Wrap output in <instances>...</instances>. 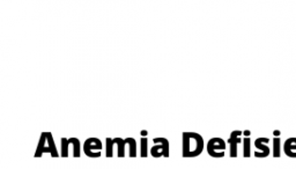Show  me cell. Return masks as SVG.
I'll return each instance as SVG.
<instances>
[{"label": "cell", "mask_w": 296, "mask_h": 169, "mask_svg": "<svg viewBox=\"0 0 296 169\" xmlns=\"http://www.w3.org/2000/svg\"><path fill=\"white\" fill-rule=\"evenodd\" d=\"M183 158H196L204 151V139L197 132H183L182 134Z\"/></svg>", "instance_id": "1"}, {"label": "cell", "mask_w": 296, "mask_h": 169, "mask_svg": "<svg viewBox=\"0 0 296 169\" xmlns=\"http://www.w3.org/2000/svg\"><path fill=\"white\" fill-rule=\"evenodd\" d=\"M153 142L154 145L151 149V154L153 158H169V140L164 137L154 138Z\"/></svg>", "instance_id": "2"}, {"label": "cell", "mask_w": 296, "mask_h": 169, "mask_svg": "<svg viewBox=\"0 0 296 169\" xmlns=\"http://www.w3.org/2000/svg\"><path fill=\"white\" fill-rule=\"evenodd\" d=\"M207 153L213 158H224L225 157V150H226V141L222 138H212L207 142L206 146Z\"/></svg>", "instance_id": "3"}, {"label": "cell", "mask_w": 296, "mask_h": 169, "mask_svg": "<svg viewBox=\"0 0 296 169\" xmlns=\"http://www.w3.org/2000/svg\"><path fill=\"white\" fill-rule=\"evenodd\" d=\"M102 149H103L102 141L95 137L88 138L84 144L85 154L89 158H100L102 155L101 153Z\"/></svg>", "instance_id": "4"}, {"label": "cell", "mask_w": 296, "mask_h": 169, "mask_svg": "<svg viewBox=\"0 0 296 169\" xmlns=\"http://www.w3.org/2000/svg\"><path fill=\"white\" fill-rule=\"evenodd\" d=\"M241 134L242 132L236 130V131H233L230 134L229 138V144H230V157L231 158H236L237 157V145L241 142Z\"/></svg>", "instance_id": "5"}, {"label": "cell", "mask_w": 296, "mask_h": 169, "mask_svg": "<svg viewBox=\"0 0 296 169\" xmlns=\"http://www.w3.org/2000/svg\"><path fill=\"white\" fill-rule=\"evenodd\" d=\"M270 140L268 138H258V139H256L255 141V146L257 149H259L261 151V153H258V152H256L255 153V157L256 158H265L267 157L270 154V149L265 144H267Z\"/></svg>", "instance_id": "6"}, {"label": "cell", "mask_w": 296, "mask_h": 169, "mask_svg": "<svg viewBox=\"0 0 296 169\" xmlns=\"http://www.w3.org/2000/svg\"><path fill=\"white\" fill-rule=\"evenodd\" d=\"M46 141H48V149H49V153L51 154L52 158H58L59 153L57 151V147H56L52 133L51 132H46Z\"/></svg>", "instance_id": "7"}, {"label": "cell", "mask_w": 296, "mask_h": 169, "mask_svg": "<svg viewBox=\"0 0 296 169\" xmlns=\"http://www.w3.org/2000/svg\"><path fill=\"white\" fill-rule=\"evenodd\" d=\"M296 150V138H289L288 140L285 142V153L290 158H296V153L294 151Z\"/></svg>", "instance_id": "8"}, {"label": "cell", "mask_w": 296, "mask_h": 169, "mask_svg": "<svg viewBox=\"0 0 296 169\" xmlns=\"http://www.w3.org/2000/svg\"><path fill=\"white\" fill-rule=\"evenodd\" d=\"M114 141H115V145L117 146V151L118 153L117 155L119 158H124L125 157V146L127 145V138L126 139H122V138H114Z\"/></svg>", "instance_id": "9"}, {"label": "cell", "mask_w": 296, "mask_h": 169, "mask_svg": "<svg viewBox=\"0 0 296 169\" xmlns=\"http://www.w3.org/2000/svg\"><path fill=\"white\" fill-rule=\"evenodd\" d=\"M45 142L46 141V132H43L41 134V138H40V142H38L37 145V149H36V153H35V158H41L43 154H44V150H45Z\"/></svg>", "instance_id": "10"}, {"label": "cell", "mask_w": 296, "mask_h": 169, "mask_svg": "<svg viewBox=\"0 0 296 169\" xmlns=\"http://www.w3.org/2000/svg\"><path fill=\"white\" fill-rule=\"evenodd\" d=\"M70 142L73 145V157L80 158L81 155V142L78 138H70Z\"/></svg>", "instance_id": "11"}, {"label": "cell", "mask_w": 296, "mask_h": 169, "mask_svg": "<svg viewBox=\"0 0 296 169\" xmlns=\"http://www.w3.org/2000/svg\"><path fill=\"white\" fill-rule=\"evenodd\" d=\"M114 146L115 141L111 138H106L105 139V157L106 158H113L114 155Z\"/></svg>", "instance_id": "12"}, {"label": "cell", "mask_w": 296, "mask_h": 169, "mask_svg": "<svg viewBox=\"0 0 296 169\" xmlns=\"http://www.w3.org/2000/svg\"><path fill=\"white\" fill-rule=\"evenodd\" d=\"M140 157L146 158L148 155V139L146 137H141L140 139Z\"/></svg>", "instance_id": "13"}, {"label": "cell", "mask_w": 296, "mask_h": 169, "mask_svg": "<svg viewBox=\"0 0 296 169\" xmlns=\"http://www.w3.org/2000/svg\"><path fill=\"white\" fill-rule=\"evenodd\" d=\"M127 145L130 146V158H136L137 157V141L134 138L128 137L127 138Z\"/></svg>", "instance_id": "14"}, {"label": "cell", "mask_w": 296, "mask_h": 169, "mask_svg": "<svg viewBox=\"0 0 296 169\" xmlns=\"http://www.w3.org/2000/svg\"><path fill=\"white\" fill-rule=\"evenodd\" d=\"M62 141V153L61 155L63 158H67L68 157V145L71 144L70 139H67V138H62L61 139Z\"/></svg>", "instance_id": "15"}, {"label": "cell", "mask_w": 296, "mask_h": 169, "mask_svg": "<svg viewBox=\"0 0 296 169\" xmlns=\"http://www.w3.org/2000/svg\"><path fill=\"white\" fill-rule=\"evenodd\" d=\"M273 157L274 158H279L280 157V139L279 137L274 138L273 139Z\"/></svg>", "instance_id": "16"}, {"label": "cell", "mask_w": 296, "mask_h": 169, "mask_svg": "<svg viewBox=\"0 0 296 169\" xmlns=\"http://www.w3.org/2000/svg\"><path fill=\"white\" fill-rule=\"evenodd\" d=\"M250 138L249 137H246L244 138V140H243V149H244V158H249L250 157Z\"/></svg>", "instance_id": "17"}, {"label": "cell", "mask_w": 296, "mask_h": 169, "mask_svg": "<svg viewBox=\"0 0 296 169\" xmlns=\"http://www.w3.org/2000/svg\"><path fill=\"white\" fill-rule=\"evenodd\" d=\"M140 133H141V137H146L148 134V132L146 131V130H143V131H141Z\"/></svg>", "instance_id": "18"}, {"label": "cell", "mask_w": 296, "mask_h": 169, "mask_svg": "<svg viewBox=\"0 0 296 169\" xmlns=\"http://www.w3.org/2000/svg\"><path fill=\"white\" fill-rule=\"evenodd\" d=\"M244 136H246V137L250 136V131H249V130H247V131H244Z\"/></svg>", "instance_id": "19"}, {"label": "cell", "mask_w": 296, "mask_h": 169, "mask_svg": "<svg viewBox=\"0 0 296 169\" xmlns=\"http://www.w3.org/2000/svg\"><path fill=\"white\" fill-rule=\"evenodd\" d=\"M279 134H280V132H279V131H274V136H278L279 137Z\"/></svg>", "instance_id": "20"}]
</instances>
